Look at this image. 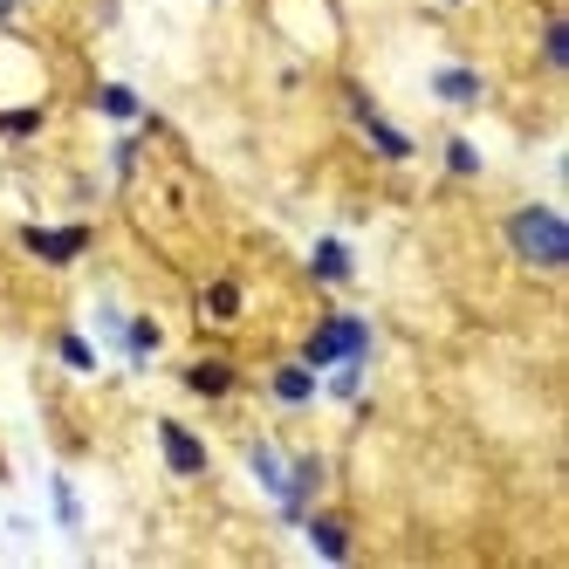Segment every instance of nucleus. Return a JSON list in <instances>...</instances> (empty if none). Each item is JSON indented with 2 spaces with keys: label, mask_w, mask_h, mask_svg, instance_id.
<instances>
[{
  "label": "nucleus",
  "mask_w": 569,
  "mask_h": 569,
  "mask_svg": "<svg viewBox=\"0 0 569 569\" xmlns=\"http://www.w3.org/2000/svg\"><path fill=\"white\" fill-rule=\"evenodd\" d=\"M501 248L528 268V274H562L569 268V220L549 199H521L501 213Z\"/></svg>",
  "instance_id": "f257e3e1"
},
{
  "label": "nucleus",
  "mask_w": 569,
  "mask_h": 569,
  "mask_svg": "<svg viewBox=\"0 0 569 569\" xmlns=\"http://www.w3.org/2000/svg\"><path fill=\"white\" fill-rule=\"evenodd\" d=\"M296 357L322 378V371H330V363H343V357H378V330H371V316H363V309H322L309 330H302Z\"/></svg>",
  "instance_id": "f03ea898"
},
{
  "label": "nucleus",
  "mask_w": 569,
  "mask_h": 569,
  "mask_svg": "<svg viewBox=\"0 0 569 569\" xmlns=\"http://www.w3.org/2000/svg\"><path fill=\"white\" fill-rule=\"evenodd\" d=\"M337 103H343V117H350V131L371 144V158H385V166H412V158H419V138L405 131L398 117L357 83V76H343V83H337Z\"/></svg>",
  "instance_id": "7ed1b4c3"
},
{
  "label": "nucleus",
  "mask_w": 569,
  "mask_h": 569,
  "mask_svg": "<svg viewBox=\"0 0 569 569\" xmlns=\"http://www.w3.org/2000/svg\"><path fill=\"white\" fill-rule=\"evenodd\" d=\"M14 248L34 261V268H76L90 248H97V227L90 220H21L14 227Z\"/></svg>",
  "instance_id": "20e7f679"
},
{
  "label": "nucleus",
  "mask_w": 569,
  "mask_h": 569,
  "mask_svg": "<svg viewBox=\"0 0 569 569\" xmlns=\"http://www.w3.org/2000/svg\"><path fill=\"white\" fill-rule=\"evenodd\" d=\"M322 487H330V460H322L316 446H289V487L274 495V521L302 528V515L322 501Z\"/></svg>",
  "instance_id": "39448f33"
},
{
  "label": "nucleus",
  "mask_w": 569,
  "mask_h": 569,
  "mask_svg": "<svg viewBox=\"0 0 569 569\" xmlns=\"http://www.w3.org/2000/svg\"><path fill=\"white\" fill-rule=\"evenodd\" d=\"M158 460H166L172 480H207L213 473V446H207V432L186 426V419H158Z\"/></svg>",
  "instance_id": "423d86ee"
},
{
  "label": "nucleus",
  "mask_w": 569,
  "mask_h": 569,
  "mask_svg": "<svg viewBox=\"0 0 569 569\" xmlns=\"http://www.w3.org/2000/svg\"><path fill=\"white\" fill-rule=\"evenodd\" d=\"M179 385H186L199 405H233L240 385H248V371H240L227 350H207V357H186V363H179Z\"/></svg>",
  "instance_id": "0eeeda50"
},
{
  "label": "nucleus",
  "mask_w": 569,
  "mask_h": 569,
  "mask_svg": "<svg viewBox=\"0 0 569 569\" xmlns=\"http://www.w3.org/2000/svg\"><path fill=\"white\" fill-rule=\"evenodd\" d=\"M302 536H309V549H316L322 562H337V569L357 562V528H350L343 508H322V501H316V508L302 515Z\"/></svg>",
  "instance_id": "6e6552de"
},
{
  "label": "nucleus",
  "mask_w": 569,
  "mask_h": 569,
  "mask_svg": "<svg viewBox=\"0 0 569 569\" xmlns=\"http://www.w3.org/2000/svg\"><path fill=\"white\" fill-rule=\"evenodd\" d=\"M261 391H268V405H274V412H309V405L322 398V378L309 371L302 357H281L274 371H268V385H261Z\"/></svg>",
  "instance_id": "1a4fd4ad"
},
{
  "label": "nucleus",
  "mask_w": 569,
  "mask_h": 569,
  "mask_svg": "<svg viewBox=\"0 0 569 569\" xmlns=\"http://www.w3.org/2000/svg\"><path fill=\"white\" fill-rule=\"evenodd\" d=\"M426 90H432L439 110H480V103H487V76H480L473 62H439V69L426 76Z\"/></svg>",
  "instance_id": "9d476101"
},
{
  "label": "nucleus",
  "mask_w": 569,
  "mask_h": 569,
  "mask_svg": "<svg viewBox=\"0 0 569 569\" xmlns=\"http://www.w3.org/2000/svg\"><path fill=\"white\" fill-rule=\"evenodd\" d=\"M309 281L316 289H350L357 281V248L343 233H316L309 240Z\"/></svg>",
  "instance_id": "9b49d317"
},
{
  "label": "nucleus",
  "mask_w": 569,
  "mask_h": 569,
  "mask_svg": "<svg viewBox=\"0 0 569 569\" xmlns=\"http://www.w3.org/2000/svg\"><path fill=\"white\" fill-rule=\"evenodd\" d=\"M240 316H248V281H240V274H213L207 289H199V322H207V330H233Z\"/></svg>",
  "instance_id": "f8f14e48"
},
{
  "label": "nucleus",
  "mask_w": 569,
  "mask_h": 569,
  "mask_svg": "<svg viewBox=\"0 0 569 569\" xmlns=\"http://www.w3.org/2000/svg\"><path fill=\"white\" fill-rule=\"evenodd\" d=\"M90 110L103 117V124H117V131H138L144 117H151V103H144L131 83H117V76H103V83L90 90Z\"/></svg>",
  "instance_id": "ddd939ff"
},
{
  "label": "nucleus",
  "mask_w": 569,
  "mask_h": 569,
  "mask_svg": "<svg viewBox=\"0 0 569 569\" xmlns=\"http://www.w3.org/2000/svg\"><path fill=\"white\" fill-rule=\"evenodd\" d=\"M117 357H124L131 371L158 363V357H166V322H158V316H144V309H131V322H124V343H117Z\"/></svg>",
  "instance_id": "4468645a"
},
{
  "label": "nucleus",
  "mask_w": 569,
  "mask_h": 569,
  "mask_svg": "<svg viewBox=\"0 0 569 569\" xmlns=\"http://www.w3.org/2000/svg\"><path fill=\"white\" fill-rule=\"evenodd\" d=\"M240 460H248V473L268 487V501L281 495V487H289V446H274V439H240Z\"/></svg>",
  "instance_id": "2eb2a0df"
},
{
  "label": "nucleus",
  "mask_w": 569,
  "mask_h": 569,
  "mask_svg": "<svg viewBox=\"0 0 569 569\" xmlns=\"http://www.w3.org/2000/svg\"><path fill=\"white\" fill-rule=\"evenodd\" d=\"M49 350H56V363H62V371H76V378H97V371H103V350H97V337H90V330H76V322H62V330L49 337Z\"/></svg>",
  "instance_id": "dca6fc26"
},
{
  "label": "nucleus",
  "mask_w": 569,
  "mask_h": 569,
  "mask_svg": "<svg viewBox=\"0 0 569 569\" xmlns=\"http://www.w3.org/2000/svg\"><path fill=\"white\" fill-rule=\"evenodd\" d=\"M536 62H542V76H569V14H562V8H542Z\"/></svg>",
  "instance_id": "f3484780"
},
{
  "label": "nucleus",
  "mask_w": 569,
  "mask_h": 569,
  "mask_svg": "<svg viewBox=\"0 0 569 569\" xmlns=\"http://www.w3.org/2000/svg\"><path fill=\"white\" fill-rule=\"evenodd\" d=\"M439 166H446V179L473 186V179L487 172V158H480V144H473L467 131H446V138H439Z\"/></svg>",
  "instance_id": "a211bd4d"
},
{
  "label": "nucleus",
  "mask_w": 569,
  "mask_h": 569,
  "mask_svg": "<svg viewBox=\"0 0 569 569\" xmlns=\"http://www.w3.org/2000/svg\"><path fill=\"white\" fill-rule=\"evenodd\" d=\"M363 385H371V357H343L322 371V398H337V405H363Z\"/></svg>",
  "instance_id": "6ab92c4d"
},
{
  "label": "nucleus",
  "mask_w": 569,
  "mask_h": 569,
  "mask_svg": "<svg viewBox=\"0 0 569 569\" xmlns=\"http://www.w3.org/2000/svg\"><path fill=\"white\" fill-rule=\"evenodd\" d=\"M42 131H49V103H14V110H0V138L28 144V138H42Z\"/></svg>",
  "instance_id": "aec40b11"
},
{
  "label": "nucleus",
  "mask_w": 569,
  "mask_h": 569,
  "mask_svg": "<svg viewBox=\"0 0 569 569\" xmlns=\"http://www.w3.org/2000/svg\"><path fill=\"white\" fill-rule=\"evenodd\" d=\"M49 515H56V528H69V536L83 528V501H76V487H69V473H62V467L49 473Z\"/></svg>",
  "instance_id": "412c9836"
},
{
  "label": "nucleus",
  "mask_w": 569,
  "mask_h": 569,
  "mask_svg": "<svg viewBox=\"0 0 569 569\" xmlns=\"http://www.w3.org/2000/svg\"><path fill=\"white\" fill-rule=\"evenodd\" d=\"M138 158H144V124L138 131H117V144H110V179L131 186L138 179Z\"/></svg>",
  "instance_id": "4be33fe9"
},
{
  "label": "nucleus",
  "mask_w": 569,
  "mask_h": 569,
  "mask_svg": "<svg viewBox=\"0 0 569 569\" xmlns=\"http://www.w3.org/2000/svg\"><path fill=\"white\" fill-rule=\"evenodd\" d=\"M124 322H131V309H124V302H110V296L97 302V337H103L110 350H117V343H124Z\"/></svg>",
  "instance_id": "5701e85b"
},
{
  "label": "nucleus",
  "mask_w": 569,
  "mask_h": 569,
  "mask_svg": "<svg viewBox=\"0 0 569 569\" xmlns=\"http://www.w3.org/2000/svg\"><path fill=\"white\" fill-rule=\"evenodd\" d=\"M28 8V0H0V28H14V14Z\"/></svg>",
  "instance_id": "b1692460"
},
{
  "label": "nucleus",
  "mask_w": 569,
  "mask_h": 569,
  "mask_svg": "<svg viewBox=\"0 0 569 569\" xmlns=\"http://www.w3.org/2000/svg\"><path fill=\"white\" fill-rule=\"evenodd\" d=\"M432 8H473V0H432Z\"/></svg>",
  "instance_id": "393cba45"
}]
</instances>
